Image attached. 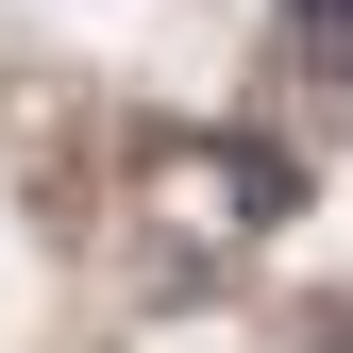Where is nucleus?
Instances as JSON below:
<instances>
[{"label":"nucleus","mask_w":353,"mask_h":353,"mask_svg":"<svg viewBox=\"0 0 353 353\" xmlns=\"http://www.w3.org/2000/svg\"><path fill=\"white\" fill-rule=\"evenodd\" d=\"M270 219H286V152L270 135H168L152 152V252H168V286H219Z\"/></svg>","instance_id":"f257e3e1"},{"label":"nucleus","mask_w":353,"mask_h":353,"mask_svg":"<svg viewBox=\"0 0 353 353\" xmlns=\"http://www.w3.org/2000/svg\"><path fill=\"white\" fill-rule=\"evenodd\" d=\"M320 353H353V286H336V303H320Z\"/></svg>","instance_id":"7ed1b4c3"},{"label":"nucleus","mask_w":353,"mask_h":353,"mask_svg":"<svg viewBox=\"0 0 353 353\" xmlns=\"http://www.w3.org/2000/svg\"><path fill=\"white\" fill-rule=\"evenodd\" d=\"M286 68L303 84H353V0H286Z\"/></svg>","instance_id":"f03ea898"}]
</instances>
